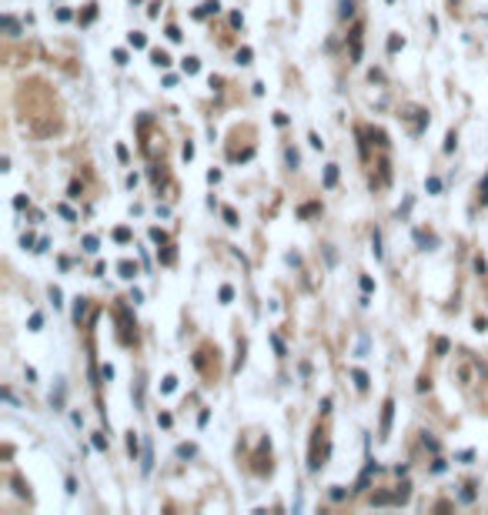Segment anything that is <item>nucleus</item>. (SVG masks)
<instances>
[{"instance_id":"25","label":"nucleus","mask_w":488,"mask_h":515,"mask_svg":"<svg viewBox=\"0 0 488 515\" xmlns=\"http://www.w3.org/2000/svg\"><path fill=\"white\" fill-rule=\"evenodd\" d=\"M114 241L127 245V241H131V231H127V228H117V231H114Z\"/></svg>"},{"instance_id":"24","label":"nucleus","mask_w":488,"mask_h":515,"mask_svg":"<svg viewBox=\"0 0 488 515\" xmlns=\"http://www.w3.org/2000/svg\"><path fill=\"white\" fill-rule=\"evenodd\" d=\"M194 452H198L194 445H178V459H194Z\"/></svg>"},{"instance_id":"42","label":"nucleus","mask_w":488,"mask_h":515,"mask_svg":"<svg viewBox=\"0 0 488 515\" xmlns=\"http://www.w3.org/2000/svg\"><path fill=\"white\" fill-rule=\"evenodd\" d=\"M161 261H164V264H174V248H167L164 255H161Z\"/></svg>"},{"instance_id":"23","label":"nucleus","mask_w":488,"mask_h":515,"mask_svg":"<svg viewBox=\"0 0 488 515\" xmlns=\"http://www.w3.org/2000/svg\"><path fill=\"white\" fill-rule=\"evenodd\" d=\"M90 445L97 448V452H107V438H104V435H100V432H97V435L90 438Z\"/></svg>"},{"instance_id":"17","label":"nucleus","mask_w":488,"mask_h":515,"mask_svg":"<svg viewBox=\"0 0 488 515\" xmlns=\"http://www.w3.org/2000/svg\"><path fill=\"white\" fill-rule=\"evenodd\" d=\"M284 161H288V168H298V164H301V154L294 151V147H288V151H284Z\"/></svg>"},{"instance_id":"28","label":"nucleus","mask_w":488,"mask_h":515,"mask_svg":"<svg viewBox=\"0 0 488 515\" xmlns=\"http://www.w3.org/2000/svg\"><path fill=\"white\" fill-rule=\"evenodd\" d=\"M224 221H228V224H231V228H238V214H234V208H224Z\"/></svg>"},{"instance_id":"41","label":"nucleus","mask_w":488,"mask_h":515,"mask_svg":"<svg viewBox=\"0 0 488 515\" xmlns=\"http://www.w3.org/2000/svg\"><path fill=\"white\" fill-rule=\"evenodd\" d=\"M271 345H274V351H277V355H284V341H281L277 335H271Z\"/></svg>"},{"instance_id":"40","label":"nucleus","mask_w":488,"mask_h":515,"mask_svg":"<svg viewBox=\"0 0 488 515\" xmlns=\"http://www.w3.org/2000/svg\"><path fill=\"white\" fill-rule=\"evenodd\" d=\"M361 291H375V281H371V278H368V274H365V278H361Z\"/></svg>"},{"instance_id":"13","label":"nucleus","mask_w":488,"mask_h":515,"mask_svg":"<svg viewBox=\"0 0 488 515\" xmlns=\"http://www.w3.org/2000/svg\"><path fill=\"white\" fill-rule=\"evenodd\" d=\"M127 44H131V47H137V50H141V47H147V37L141 34V30H134V34H127Z\"/></svg>"},{"instance_id":"45","label":"nucleus","mask_w":488,"mask_h":515,"mask_svg":"<svg viewBox=\"0 0 488 515\" xmlns=\"http://www.w3.org/2000/svg\"><path fill=\"white\" fill-rule=\"evenodd\" d=\"M70 17H74V13L67 10V7H60V10H57V20H70Z\"/></svg>"},{"instance_id":"39","label":"nucleus","mask_w":488,"mask_h":515,"mask_svg":"<svg viewBox=\"0 0 488 515\" xmlns=\"http://www.w3.org/2000/svg\"><path fill=\"white\" fill-rule=\"evenodd\" d=\"M475 499V485H465V492H462V502H472Z\"/></svg>"},{"instance_id":"35","label":"nucleus","mask_w":488,"mask_h":515,"mask_svg":"<svg viewBox=\"0 0 488 515\" xmlns=\"http://www.w3.org/2000/svg\"><path fill=\"white\" fill-rule=\"evenodd\" d=\"M355 355H358V358H365V355H368V338H361V341H358Z\"/></svg>"},{"instance_id":"46","label":"nucleus","mask_w":488,"mask_h":515,"mask_svg":"<svg viewBox=\"0 0 488 515\" xmlns=\"http://www.w3.org/2000/svg\"><path fill=\"white\" fill-rule=\"evenodd\" d=\"M114 60H117V64H127V50H114Z\"/></svg>"},{"instance_id":"14","label":"nucleus","mask_w":488,"mask_h":515,"mask_svg":"<svg viewBox=\"0 0 488 515\" xmlns=\"http://www.w3.org/2000/svg\"><path fill=\"white\" fill-rule=\"evenodd\" d=\"M371 251H375V258H385V248H381V231H375V235H371Z\"/></svg>"},{"instance_id":"47","label":"nucleus","mask_w":488,"mask_h":515,"mask_svg":"<svg viewBox=\"0 0 488 515\" xmlns=\"http://www.w3.org/2000/svg\"><path fill=\"white\" fill-rule=\"evenodd\" d=\"M47 248H50V241H47V238H40V241H37V248H33V251H37V255H40V251H47Z\"/></svg>"},{"instance_id":"2","label":"nucleus","mask_w":488,"mask_h":515,"mask_svg":"<svg viewBox=\"0 0 488 515\" xmlns=\"http://www.w3.org/2000/svg\"><path fill=\"white\" fill-rule=\"evenodd\" d=\"M321 428H314V435H311V455H308V472H318L321 469V455H318V448H321Z\"/></svg>"},{"instance_id":"15","label":"nucleus","mask_w":488,"mask_h":515,"mask_svg":"<svg viewBox=\"0 0 488 515\" xmlns=\"http://www.w3.org/2000/svg\"><path fill=\"white\" fill-rule=\"evenodd\" d=\"M341 20H348V17H355V0H341Z\"/></svg>"},{"instance_id":"30","label":"nucleus","mask_w":488,"mask_h":515,"mask_svg":"<svg viewBox=\"0 0 488 515\" xmlns=\"http://www.w3.org/2000/svg\"><path fill=\"white\" fill-rule=\"evenodd\" d=\"M301 218H311V214H318V204H301Z\"/></svg>"},{"instance_id":"44","label":"nucleus","mask_w":488,"mask_h":515,"mask_svg":"<svg viewBox=\"0 0 488 515\" xmlns=\"http://www.w3.org/2000/svg\"><path fill=\"white\" fill-rule=\"evenodd\" d=\"M100 378H104V381L114 378V368H111V365H104V368H100Z\"/></svg>"},{"instance_id":"4","label":"nucleus","mask_w":488,"mask_h":515,"mask_svg":"<svg viewBox=\"0 0 488 515\" xmlns=\"http://www.w3.org/2000/svg\"><path fill=\"white\" fill-rule=\"evenodd\" d=\"M64 395H67V385H64V378H57V388L50 392V405H54V412H64Z\"/></svg>"},{"instance_id":"18","label":"nucleus","mask_w":488,"mask_h":515,"mask_svg":"<svg viewBox=\"0 0 488 515\" xmlns=\"http://www.w3.org/2000/svg\"><path fill=\"white\" fill-rule=\"evenodd\" d=\"M127 452H131L134 459H137V452H141V442H137V432H131V435H127Z\"/></svg>"},{"instance_id":"16","label":"nucleus","mask_w":488,"mask_h":515,"mask_svg":"<svg viewBox=\"0 0 488 515\" xmlns=\"http://www.w3.org/2000/svg\"><path fill=\"white\" fill-rule=\"evenodd\" d=\"M198 70H201L198 57H184V74H198Z\"/></svg>"},{"instance_id":"8","label":"nucleus","mask_w":488,"mask_h":515,"mask_svg":"<svg viewBox=\"0 0 488 515\" xmlns=\"http://www.w3.org/2000/svg\"><path fill=\"white\" fill-rule=\"evenodd\" d=\"M218 10H221V3H218V0H204L198 10H194V17L201 20V17H211V13H218Z\"/></svg>"},{"instance_id":"3","label":"nucleus","mask_w":488,"mask_h":515,"mask_svg":"<svg viewBox=\"0 0 488 515\" xmlns=\"http://www.w3.org/2000/svg\"><path fill=\"white\" fill-rule=\"evenodd\" d=\"M361 34H365L361 23H355L351 34H348V37H351V64H361Z\"/></svg>"},{"instance_id":"27","label":"nucleus","mask_w":488,"mask_h":515,"mask_svg":"<svg viewBox=\"0 0 488 515\" xmlns=\"http://www.w3.org/2000/svg\"><path fill=\"white\" fill-rule=\"evenodd\" d=\"M425 188H428V194H438V191H442V181H438V178H428V181H425Z\"/></svg>"},{"instance_id":"5","label":"nucleus","mask_w":488,"mask_h":515,"mask_svg":"<svg viewBox=\"0 0 488 515\" xmlns=\"http://www.w3.org/2000/svg\"><path fill=\"white\" fill-rule=\"evenodd\" d=\"M0 27L7 30V37H20V20H17L13 13H3V17H0Z\"/></svg>"},{"instance_id":"11","label":"nucleus","mask_w":488,"mask_h":515,"mask_svg":"<svg viewBox=\"0 0 488 515\" xmlns=\"http://www.w3.org/2000/svg\"><path fill=\"white\" fill-rule=\"evenodd\" d=\"M84 314H87V298H77V304H74V321H84Z\"/></svg>"},{"instance_id":"38","label":"nucleus","mask_w":488,"mask_h":515,"mask_svg":"<svg viewBox=\"0 0 488 515\" xmlns=\"http://www.w3.org/2000/svg\"><path fill=\"white\" fill-rule=\"evenodd\" d=\"M57 211H60V214H64V218H67V221H74V218H77V214H74V211H70V208H67V204H57Z\"/></svg>"},{"instance_id":"9","label":"nucleus","mask_w":488,"mask_h":515,"mask_svg":"<svg viewBox=\"0 0 488 515\" xmlns=\"http://www.w3.org/2000/svg\"><path fill=\"white\" fill-rule=\"evenodd\" d=\"M117 271H121V278L131 281L134 274H137V264H134V261H121V264H117Z\"/></svg>"},{"instance_id":"21","label":"nucleus","mask_w":488,"mask_h":515,"mask_svg":"<svg viewBox=\"0 0 488 515\" xmlns=\"http://www.w3.org/2000/svg\"><path fill=\"white\" fill-rule=\"evenodd\" d=\"M415 241H418L422 248H432V245H435V238H432V235H425V231H415Z\"/></svg>"},{"instance_id":"43","label":"nucleus","mask_w":488,"mask_h":515,"mask_svg":"<svg viewBox=\"0 0 488 515\" xmlns=\"http://www.w3.org/2000/svg\"><path fill=\"white\" fill-rule=\"evenodd\" d=\"M157 425H161V428H171V415H157Z\"/></svg>"},{"instance_id":"10","label":"nucleus","mask_w":488,"mask_h":515,"mask_svg":"<svg viewBox=\"0 0 488 515\" xmlns=\"http://www.w3.org/2000/svg\"><path fill=\"white\" fill-rule=\"evenodd\" d=\"M334 181H338V164H328L324 168V188H334Z\"/></svg>"},{"instance_id":"7","label":"nucleus","mask_w":488,"mask_h":515,"mask_svg":"<svg viewBox=\"0 0 488 515\" xmlns=\"http://www.w3.org/2000/svg\"><path fill=\"white\" fill-rule=\"evenodd\" d=\"M375 472H378V465H375V462H368V465H365V472L358 475V485H355L358 492H365V489H368V482H371V475H375Z\"/></svg>"},{"instance_id":"36","label":"nucleus","mask_w":488,"mask_h":515,"mask_svg":"<svg viewBox=\"0 0 488 515\" xmlns=\"http://www.w3.org/2000/svg\"><path fill=\"white\" fill-rule=\"evenodd\" d=\"M401 44H405V40H401V37L398 34H395V37H388V50H391V54H395V50H398V47Z\"/></svg>"},{"instance_id":"26","label":"nucleus","mask_w":488,"mask_h":515,"mask_svg":"<svg viewBox=\"0 0 488 515\" xmlns=\"http://www.w3.org/2000/svg\"><path fill=\"white\" fill-rule=\"evenodd\" d=\"M40 325H44V314L33 311V314H30V331H40Z\"/></svg>"},{"instance_id":"29","label":"nucleus","mask_w":488,"mask_h":515,"mask_svg":"<svg viewBox=\"0 0 488 515\" xmlns=\"http://www.w3.org/2000/svg\"><path fill=\"white\" fill-rule=\"evenodd\" d=\"M238 64H251V47H241V50H238Z\"/></svg>"},{"instance_id":"33","label":"nucleus","mask_w":488,"mask_h":515,"mask_svg":"<svg viewBox=\"0 0 488 515\" xmlns=\"http://www.w3.org/2000/svg\"><path fill=\"white\" fill-rule=\"evenodd\" d=\"M60 298H64V294H60V288L54 284V288H50V301H54V308H60V304H64Z\"/></svg>"},{"instance_id":"6","label":"nucleus","mask_w":488,"mask_h":515,"mask_svg":"<svg viewBox=\"0 0 488 515\" xmlns=\"http://www.w3.org/2000/svg\"><path fill=\"white\" fill-rule=\"evenodd\" d=\"M151 469H154V448H151V442H144V448H141V472L151 475Z\"/></svg>"},{"instance_id":"22","label":"nucleus","mask_w":488,"mask_h":515,"mask_svg":"<svg viewBox=\"0 0 488 515\" xmlns=\"http://www.w3.org/2000/svg\"><path fill=\"white\" fill-rule=\"evenodd\" d=\"M84 251H87V255H97V238H94V235L84 238Z\"/></svg>"},{"instance_id":"12","label":"nucleus","mask_w":488,"mask_h":515,"mask_svg":"<svg viewBox=\"0 0 488 515\" xmlns=\"http://www.w3.org/2000/svg\"><path fill=\"white\" fill-rule=\"evenodd\" d=\"M351 378H355V385H358V392H368V375L361 368H355L351 371Z\"/></svg>"},{"instance_id":"32","label":"nucleus","mask_w":488,"mask_h":515,"mask_svg":"<svg viewBox=\"0 0 488 515\" xmlns=\"http://www.w3.org/2000/svg\"><path fill=\"white\" fill-rule=\"evenodd\" d=\"M218 298H221V301L228 304V301H231V298H234V288H231V284H224V288H221V294H218Z\"/></svg>"},{"instance_id":"31","label":"nucleus","mask_w":488,"mask_h":515,"mask_svg":"<svg viewBox=\"0 0 488 515\" xmlns=\"http://www.w3.org/2000/svg\"><path fill=\"white\" fill-rule=\"evenodd\" d=\"M151 241H157V245H164L167 241V235L161 231V228H151Z\"/></svg>"},{"instance_id":"34","label":"nucleus","mask_w":488,"mask_h":515,"mask_svg":"<svg viewBox=\"0 0 488 515\" xmlns=\"http://www.w3.org/2000/svg\"><path fill=\"white\" fill-rule=\"evenodd\" d=\"M174 388H178V378H171V375H167L164 385H161V392H174Z\"/></svg>"},{"instance_id":"1","label":"nucleus","mask_w":488,"mask_h":515,"mask_svg":"<svg viewBox=\"0 0 488 515\" xmlns=\"http://www.w3.org/2000/svg\"><path fill=\"white\" fill-rule=\"evenodd\" d=\"M391 418H395V402H385V408H381V425H378V438L385 442V438L391 435Z\"/></svg>"},{"instance_id":"37","label":"nucleus","mask_w":488,"mask_h":515,"mask_svg":"<svg viewBox=\"0 0 488 515\" xmlns=\"http://www.w3.org/2000/svg\"><path fill=\"white\" fill-rule=\"evenodd\" d=\"M452 151H455V131L445 137V154H452Z\"/></svg>"},{"instance_id":"20","label":"nucleus","mask_w":488,"mask_h":515,"mask_svg":"<svg viewBox=\"0 0 488 515\" xmlns=\"http://www.w3.org/2000/svg\"><path fill=\"white\" fill-rule=\"evenodd\" d=\"M151 60H154L157 67H167V64H171V57H167L164 50H154V54H151Z\"/></svg>"},{"instance_id":"19","label":"nucleus","mask_w":488,"mask_h":515,"mask_svg":"<svg viewBox=\"0 0 488 515\" xmlns=\"http://www.w3.org/2000/svg\"><path fill=\"white\" fill-rule=\"evenodd\" d=\"M408 495H411V485H408V482H401V489L395 492V502H408Z\"/></svg>"}]
</instances>
